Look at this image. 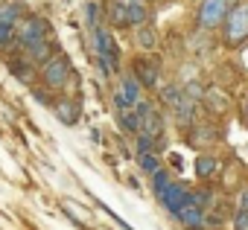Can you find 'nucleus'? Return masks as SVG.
Returning <instances> with one entry per match:
<instances>
[{"mask_svg": "<svg viewBox=\"0 0 248 230\" xmlns=\"http://www.w3.org/2000/svg\"><path fill=\"white\" fill-rule=\"evenodd\" d=\"M219 32H222V44L231 47V50H236V47H242L248 41V3L245 0H239V3L231 9V15L225 18Z\"/></svg>", "mask_w": 248, "mask_h": 230, "instance_id": "f03ea898", "label": "nucleus"}, {"mask_svg": "<svg viewBox=\"0 0 248 230\" xmlns=\"http://www.w3.org/2000/svg\"><path fill=\"white\" fill-rule=\"evenodd\" d=\"M149 24V9L143 6V0H129V27H143Z\"/></svg>", "mask_w": 248, "mask_h": 230, "instance_id": "412c9836", "label": "nucleus"}, {"mask_svg": "<svg viewBox=\"0 0 248 230\" xmlns=\"http://www.w3.org/2000/svg\"><path fill=\"white\" fill-rule=\"evenodd\" d=\"M175 221H178L184 230H207V210H202V207H196V204H187V207L175 216Z\"/></svg>", "mask_w": 248, "mask_h": 230, "instance_id": "9b49d317", "label": "nucleus"}, {"mask_svg": "<svg viewBox=\"0 0 248 230\" xmlns=\"http://www.w3.org/2000/svg\"><path fill=\"white\" fill-rule=\"evenodd\" d=\"M12 47L21 53V47H18V27L0 21V53H9Z\"/></svg>", "mask_w": 248, "mask_h": 230, "instance_id": "6ab92c4d", "label": "nucleus"}, {"mask_svg": "<svg viewBox=\"0 0 248 230\" xmlns=\"http://www.w3.org/2000/svg\"><path fill=\"white\" fill-rule=\"evenodd\" d=\"M239 114H242V123L248 126V90H245V96H242V102H239Z\"/></svg>", "mask_w": 248, "mask_h": 230, "instance_id": "c756f323", "label": "nucleus"}, {"mask_svg": "<svg viewBox=\"0 0 248 230\" xmlns=\"http://www.w3.org/2000/svg\"><path fill=\"white\" fill-rule=\"evenodd\" d=\"M202 108H204V114H210V117H228L231 108H233V99H231V93L225 87L207 85V90L202 96Z\"/></svg>", "mask_w": 248, "mask_h": 230, "instance_id": "39448f33", "label": "nucleus"}, {"mask_svg": "<svg viewBox=\"0 0 248 230\" xmlns=\"http://www.w3.org/2000/svg\"><path fill=\"white\" fill-rule=\"evenodd\" d=\"M93 47H96V58L108 61V67L117 73L120 70V50H117V44L105 27H93Z\"/></svg>", "mask_w": 248, "mask_h": 230, "instance_id": "0eeeda50", "label": "nucleus"}, {"mask_svg": "<svg viewBox=\"0 0 248 230\" xmlns=\"http://www.w3.org/2000/svg\"><path fill=\"white\" fill-rule=\"evenodd\" d=\"M181 87H184V96L193 99V102H202V96H204V90H207V85H204L202 79H190V82H184Z\"/></svg>", "mask_w": 248, "mask_h": 230, "instance_id": "b1692460", "label": "nucleus"}, {"mask_svg": "<svg viewBox=\"0 0 248 230\" xmlns=\"http://www.w3.org/2000/svg\"><path fill=\"white\" fill-rule=\"evenodd\" d=\"M239 3V0H202L199 12H196V29L199 32H216L222 29L225 18L231 15V9Z\"/></svg>", "mask_w": 248, "mask_h": 230, "instance_id": "f257e3e1", "label": "nucleus"}, {"mask_svg": "<svg viewBox=\"0 0 248 230\" xmlns=\"http://www.w3.org/2000/svg\"><path fill=\"white\" fill-rule=\"evenodd\" d=\"M9 70H12V76H15L18 82L32 85V82H35V73H38V64H35L27 53H15V58L9 61Z\"/></svg>", "mask_w": 248, "mask_h": 230, "instance_id": "1a4fd4ad", "label": "nucleus"}, {"mask_svg": "<svg viewBox=\"0 0 248 230\" xmlns=\"http://www.w3.org/2000/svg\"><path fill=\"white\" fill-rule=\"evenodd\" d=\"M170 184H172V175H170L167 169H158V172L152 175V192H155V195H161Z\"/></svg>", "mask_w": 248, "mask_h": 230, "instance_id": "a878e982", "label": "nucleus"}, {"mask_svg": "<svg viewBox=\"0 0 248 230\" xmlns=\"http://www.w3.org/2000/svg\"><path fill=\"white\" fill-rule=\"evenodd\" d=\"M73 76V64L64 53H53L44 64H41V82L50 87V90H62Z\"/></svg>", "mask_w": 248, "mask_h": 230, "instance_id": "7ed1b4c3", "label": "nucleus"}, {"mask_svg": "<svg viewBox=\"0 0 248 230\" xmlns=\"http://www.w3.org/2000/svg\"><path fill=\"white\" fill-rule=\"evenodd\" d=\"M231 230H248V210H233V216H231Z\"/></svg>", "mask_w": 248, "mask_h": 230, "instance_id": "cd10ccee", "label": "nucleus"}, {"mask_svg": "<svg viewBox=\"0 0 248 230\" xmlns=\"http://www.w3.org/2000/svg\"><path fill=\"white\" fill-rule=\"evenodd\" d=\"M236 210H248V184H242L236 192Z\"/></svg>", "mask_w": 248, "mask_h": 230, "instance_id": "c85d7f7f", "label": "nucleus"}, {"mask_svg": "<svg viewBox=\"0 0 248 230\" xmlns=\"http://www.w3.org/2000/svg\"><path fill=\"white\" fill-rule=\"evenodd\" d=\"M138 166H140V172L143 175H155L158 169H164L161 166V158H158V152H143V155H138Z\"/></svg>", "mask_w": 248, "mask_h": 230, "instance_id": "5701e85b", "label": "nucleus"}, {"mask_svg": "<svg viewBox=\"0 0 248 230\" xmlns=\"http://www.w3.org/2000/svg\"><path fill=\"white\" fill-rule=\"evenodd\" d=\"M219 169H222V160H219L216 155L202 152V155L196 158V178H199V181H213V178L219 175Z\"/></svg>", "mask_w": 248, "mask_h": 230, "instance_id": "ddd939ff", "label": "nucleus"}, {"mask_svg": "<svg viewBox=\"0 0 248 230\" xmlns=\"http://www.w3.org/2000/svg\"><path fill=\"white\" fill-rule=\"evenodd\" d=\"M158 201H161V204H164V210L175 218L187 204H193V189H187L184 184H175V181H172V184L158 195Z\"/></svg>", "mask_w": 248, "mask_h": 230, "instance_id": "423d86ee", "label": "nucleus"}, {"mask_svg": "<svg viewBox=\"0 0 248 230\" xmlns=\"http://www.w3.org/2000/svg\"><path fill=\"white\" fill-rule=\"evenodd\" d=\"M0 21L18 27V24L24 21V18H21V3H15V0H3V3H0Z\"/></svg>", "mask_w": 248, "mask_h": 230, "instance_id": "4be33fe9", "label": "nucleus"}, {"mask_svg": "<svg viewBox=\"0 0 248 230\" xmlns=\"http://www.w3.org/2000/svg\"><path fill=\"white\" fill-rule=\"evenodd\" d=\"M193 204L210 213L213 204H216V192H213V189H193Z\"/></svg>", "mask_w": 248, "mask_h": 230, "instance_id": "393cba45", "label": "nucleus"}, {"mask_svg": "<svg viewBox=\"0 0 248 230\" xmlns=\"http://www.w3.org/2000/svg\"><path fill=\"white\" fill-rule=\"evenodd\" d=\"M117 114H120V129H123V131H126V134H140L143 123H140V117H138L135 108H129V111H117Z\"/></svg>", "mask_w": 248, "mask_h": 230, "instance_id": "aec40b11", "label": "nucleus"}, {"mask_svg": "<svg viewBox=\"0 0 248 230\" xmlns=\"http://www.w3.org/2000/svg\"><path fill=\"white\" fill-rule=\"evenodd\" d=\"M53 111H56V117H59L64 126H76V123H79V117H82L79 102H76V99H70V96H62V99L53 105Z\"/></svg>", "mask_w": 248, "mask_h": 230, "instance_id": "f8f14e48", "label": "nucleus"}, {"mask_svg": "<svg viewBox=\"0 0 248 230\" xmlns=\"http://www.w3.org/2000/svg\"><path fill=\"white\" fill-rule=\"evenodd\" d=\"M117 87H120L123 93H126V99H129L132 105H138V102L143 99V90H146V87L138 82V76H135V73H126V76H120V85H117Z\"/></svg>", "mask_w": 248, "mask_h": 230, "instance_id": "2eb2a0df", "label": "nucleus"}, {"mask_svg": "<svg viewBox=\"0 0 248 230\" xmlns=\"http://www.w3.org/2000/svg\"><path fill=\"white\" fill-rule=\"evenodd\" d=\"M219 140V131L213 129V123H196L193 129H187V146L196 149H207L210 143Z\"/></svg>", "mask_w": 248, "mask_h": 230, "instance_id": "9d476101", "label": "nucleus"}, {"mask_svg": "<svg viewBox=\"0 0 248 230\" xmlns=\"http://www.w3.org/2000/svg\"><path fill=\"white\" fill-rule=\"evenodd\" d=\"M24 53H27V56H30V58L35 61V64H44V61H47V58H50L53 53H59V50H56V44H53V38H47V41H38V44H32V47H27Z\"/></svg>", "mask_w": 248, "mask_h": 230, "instance_id": "f3484780", "label": "nucleus"}, {"mask_svg": "<svg viewBox=\"0 0 248 230\" xmlns=\"http://www.w3.org/2000/svg\"><path fill=\"white\" fill-rule=\"evenodd\" d=\"M158 99H161V105H167V108L172 111V108H175V105H178V102L184 99V87H181L178 82L161 85V96H158Z\"/></svg>", "mask_w": 248, "mask_h": 230, "instance_id": "a211bd4d", "label": "nucleus"}, {"mask_svg": "<svg viewBox=\"0 0 248 230\" xmlns=\"http://www.w3.org/2000/svg\"><path fill=\"white\" fill-rule=\"evenodd\" d=\"M135 137H138V140H135L138 155H143V152H155V143H158V140H152V137H149V134H143V131H140V134H135Z\"/></svg>", "mask_w": 248, "mask_h": 230, "instance_id": "bb28decb", "label": "nucleus"}, {"mask_svg": "<svg viewBox=\"0 0 248 230\" xmlns=\"http://www.w3.org/2000/svg\"><path fill=\"white\" fill-rule=\"evenodd\" d=\"M108 24L117 29L129 27V0H111L108 3Z\"/></svg>", "mask_w": 248, "mask_h": 230, "instance_id": "4468645a", "label": "nucleus"}, {"mask_svg": "<svg viewBox=\"0 0 248 230\" xmlns=\"http://www.w3.org/2000/svg\"><path fill=\"white\" fill-rule=\"evenodd\" d=\"M132 73L138 76V82H140L143 87H158V85H161V61H158L155 56H149V53H143V56L135 58Z\"/></svg>", "mask_w": 248, "mask_h": 230, "instance_id": "6e6552de", "label": "nucleus"}, {"mask_svg": "<svg viewBox=\"0 0 248 230\" xmlns=\"http://www.w3.org/2000/svg\"><path fill=\"white\" fill-rule=\"evenodd\" d=\"M135 44H138V50L152 53V50L158 47V32H155V27H149V24L135 27Z\"/></svg>", "mask_w": 248, "mask_h": 230, "instance_id": "dca6fc26", "label": "nucleus"}, {"mask_svg": "<svg viewBox=\"0 0 248 230\" xmlns=\"http://www.w3.org/2000/svg\"><path fill=\"white\" fill-rule=\"evenodd\" d=\"M47 38H50V24L44 18H38V15H27L18 24V47H21V53L27 47H32V44H38V41H47Z\"/></svg>", "mask_w": 248, "mask_h": 230, "instance_id": "20e7f679", "label": "nucleus"}, {"mask_svg": "<svg viewBox=\"0 0 248 230\" xmlns=\"http://www.w3.org/2000/svg\"><path fill=\"white\" fill-rule=\"evenodd\" d=\"M0 3H3V0H0Z\"/></svg>", "mask_w": 248, "mask_h": 230, "instance_id": "7c9ffc66", "label": "nucleus"}]
</instances>
